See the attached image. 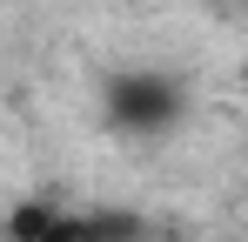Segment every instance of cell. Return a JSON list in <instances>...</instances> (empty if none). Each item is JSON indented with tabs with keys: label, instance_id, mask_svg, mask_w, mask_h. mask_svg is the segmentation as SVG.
<instances>
[{
	"label": "cell",
	"instance_id": "6da1fadb",
	"mask_svg": "<svg viewBox=\"0 0 248 242\" xmlns=\"http://www.w3.org/2000/svg\"><path fill=\"white\" fill-rule=\"evenodd\" d=\"M108 115L134 135H161L181 121V81L155 74V68H127V74L108 81Z\"/></svg>",
	"mask_w": 248,
	"mask_h": 242
}]
</instances>
